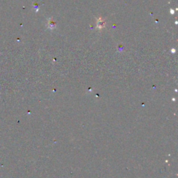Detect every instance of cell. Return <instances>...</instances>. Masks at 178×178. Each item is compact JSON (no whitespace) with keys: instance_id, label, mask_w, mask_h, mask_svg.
I'll use <instances>...</instances> for the list:
<instances>
[{"instance_id":"obj_1","label":"cell","mask_w":178,"mask_h":178,"mask_svg":"<svg viewBox=\"0 0 178 178\" xmlns=\"http://www.w3.org/2000/svg\"><path fill=\"white\" fill-rule=\"evenodd\" d=\"M106 25V22L102 18H99V19L97 21V28L98 29H102Z\"/></svg>"},{"instance_id":"obj_2","label":"cell","mask_w":178,"mask_h":178,"mask_svg":"<svg viewBox=\"0 0 178 178\" xmlns=\"http://www.w3.org/2000/svg\"><path fill=\"white\" fill-rule=\"evenodd\" d=\"M56 26H57V23L54 21V19L52 18H49V20L47 22V27L49 29H55Z\"/></svg>"}]
</instances>
